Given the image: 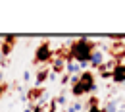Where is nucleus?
<instances>
[{"mask_svg": "<svg viewBox=\"0 0 125 112\" xmlns=\"http://www.w3.org/2000/svg\"><path fill=\"white\" fill-rule=\"evenodd\" d=\"M65 83H69V74H67V75H63V77H62V85H65Z\"/></svg>", "mask_w": 125, "mask_h": 112, "instance_id": "16", "label": "nucleus"}, {"mask_svg": "<svg viewBox=\"0 0 125 112\" xmlns=\"http://www.w3.org/2000/svg\"><path fill=\"white\" fill-rule=\"evenodd\" d=\"M65 68H67V74H69V75H77L79 72H81V64L75 62V60H71L69 56H67V60H65Z\"/></svg>", "mask_w": 125, "mask_h": 112, "instance_id": "6", "label": "nucleus"}, {"mask_svg": "<svg viewBox=\"0 0 125 112\" xmlns=\"http://www.w3.org/2000/svg\"><path fill=\"white\" fill-rule=\"evenodd\" d=\"M29 79H31V72L25 70V72H23V81H29Z\"/></svg>", "mask_w": 125, "mask_h": 112, "instance_id": "15", "label": "nucleus"}, {"mask_svg": "<svg viewBox=\"0 0 125 112\" xmlns=\"http://www.w3.org/2000/svg\"><path fill=\"white\" fill-rule=\"evenodd\" d=\"M94 50H96L94 43H91L83 35V37H79L75 43H69V58L79 62V64H91V56H93Z\"/></svg>", "mask_w": 125, "mask_h": 112, "instance_id": "1", "label": "nucleus"}, {"mask_svg": "<svg viewBox=\"0 0 125 112\" xmlns=\"http://www.w3.org/2000/svg\"><path fill=\"white\" fill-rule=\"evenodd\" d=\"M48 75H50L48 70H41V72L37 74V77H35V87H41V83H44Z\"/></svg>", "mask_w": 125, "mask_h": 112, "instance_id": "10", "label": "nucleus"}, {"mask_svg": "<svg viewBox=\"0 0 125 112\" xmlns=\"http://www.w3.org/2000/svg\"><path fill=\"white\" fill-rule=\"evenodd\" d=\"M14 43H16V37L14 35H6V37H2V43H0V52H2V56L6 58L12 50H14Z\"/></svg>", "mask_w": 125, "mask_h": 112, "instance_id": "4", "label": "nucleus"}, {"mask_svg": "<svg viewBox=\"0 0 125 112\" xmlns=\"http://www.w3.org/2000/svg\"><path fill=\"white\" fill-rule=\"evenodd\" d=\"M65 102H67V99H65V95H60L58 99H56V104H58V106H63Z\"/></svg>", "mask_w": 125, "mask_h": 112, "instance_id": "13", "label": "nucleus"}, {"mask_svg": "<svg viewBox=\"0 0 125 112\" xmlns=\"http://www.w3.org/2000/svg\"><path fill=\"white\" fill-rule=\"evenodd\" d=\"M119 106H117V100H110L108 104L104 106V112H117Z\"/></svg>", "mask_w": 125, "mask_h": 112, "instance_id": "11", "label": "nucleus"}, {"mask_svg": "<svg viewBox=\"0 0 125 112\" xmlns=\"http://www.w3.org/2000/svg\"><path fill=\"white\" fill-rule=\"evenodd\" d=\"M112 79L114 83H125V64H117L114 68V72H112Z\"/></svg>", "mask_w": 125, "mask_h": 112, "instance_id": "5", "label": "nucleus"}, {"mask_svg": "<svg viewBox=\"0 0 125 112\" xmlns=\"http://www.w3.org/2000/svg\"><path fill=\"white\" fill-rule=\"evenodd\" d=\"M123 89H125V83H123Z\"/></svg>", "mask_w": 125, "mask_h": 112, "instance_id": "19", "label": "nucleus"}, {"mask_svg": "<svg viewBox=\"0 0 125 112\" xmlns=\"http://www.w3.org/2000/svg\"><path fill=\"white\" fill-rule=\"evenodd\" d=\"M117 112H125V110H123V108H119V110H117Z\"/></svg>", "mask_w": 125, "mask_h": 112, "instance_id": "18", "label": "nucleus"}, {"mask_svg": "<svg viewBox=\"0 0 125 112\" xmlns=\"http://www.w3.org/2000/svg\"><path fill=\"white\" fill-rule=\"evenodd\" d=\"M46 91L42 89V87H33V89H29V93H27V100H39V99H42V95H44Z\"/></svg>", "mask_w": 125, "mask_h": 112, "instance_id": "7", "label": "nucleus"}, {"mask_svg": "<svg viewBox=\"0 0 125 112\" xmlns=\"http://www.w3.org/2000/svg\"><path fill=\"white\" fill-rule=\"evenodd\" d=\"M81 110H83V104H81V102H73V104L67 108V112H81Z\"/></svg>", "mask_w": 125, "mask_h": 112, "instance_id": "12", "label": "nucleus"}, {"mask_svg": "<svg viewBox=\"0 0 125 112\" xmlns=\"http://www.w3.org/2000/svg\"><path fill=\"white\" fill-rule=\"evenodd\" d=\"M50 62H52V74H60V72H62L63 70V62H65V60H63V58H60V56H58V58H54V60H50Z\"/></svg>", "mask_w": 125, "mask_h": 112, "instance_id": "9", "label": "nucleus"}, {"mask_svg": "<svg viewBox=\"0 0 125 112\" xmlns=\"http://www.w3.org/2000/svg\"><path fill=\"white\" fill-rule=\"evenodd\" d=\"M6 89H8V85H6V83H0V95H2Z\"/></svg>", "mask_w": 125, "mask_h": 112, "instance_id": "17", "label": "nucleus"}, {"mask_svg": "<svg viewBox=\"0 0 125 112\" xmlns=\"http://www.w3.org/2000/svg\"><path fill=\"white\" fill-rule=\"evenodd\" d=\"M48 112H58V104H56V100H52V102H50V106H48Z\"/></svg>", "mask_w": 125, "mask_h": 112, "instance_id": "14", "label": "nucleus"}, {"mask_svg": "<svg viewBox=\"0 0 125 112\" xmlns=\"http://www.w3.org/2000/svg\"><path fill=\"white\" fill-rule=\"evenodd\" d=\"M102 64H104V54H102V50H94L93 56H91V66H93V68H100Z\"/></svg>", "mask_w": 125, "mask_h": 112, "instance_id": "8", "label": "nucleus"}, {"mask_svg": "<svg viewBox=\"0 0 125 112\" xmlns=\"http://www.w3.org/2000/svg\"><path fill=\"white\" fill-rule=\"evenodd\" d=\"M52 58V50H50V43H41L37 50H35V64H42V62H50Z\"/></svg>", "mask_w": 125, "mask_h": 112, "instance_id": "3", "label": "nucleus"}, {"mask_svg": "<svg viewBox=\"0 0 125 112\" xmlns=\"http://www.w3.org/2000/svg\"><path fill=\"white\" fill-rule=\"evenodd\" d=\"M91 91H96L94 75L91 72H83V74H81V81H79L77 85L71 87V95L81 97V95H85V93H91Z\"/></svg>", "mask_w": 125, "mask_h": 112, "instance_id": "2", "label": "nucleus"}]
</instances>
